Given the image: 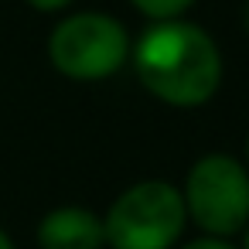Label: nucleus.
Wrapping results in <instances>:
<instances>
[{"label":"nucleus","instance_id":"obj_1","mask_svg":"<svg viewBox=\"0 0 249 249\" xmlns=\"http://www.w3.org/2000/svg\"><path fill=\"white\" fill-rule=\"evenodd\" d=\"M137 79L167 106L191 109L208 103L222 82L215 41L188 21H157L133 48Z\"/></svg>","mask_w":249,"mask_h":249},{"label":"nucleus","instance_id":"obj_2","mask_svg":"<svg viewBox=\"0 0 249 249\" xmlns=\"http://www.w3.org/2000/svg\"><path fill=\"white\" fill-rule=\"evenodd\" d=\"M184 225V198L167 181L130 184L103 215L109 249H174Z\"/></svg>","mask_w":249,"mask_h":249},{"label":"nucleus","instance_id":"obj_3","mask_svg":"<svg viewBox=\"0 0 249 249\" xmlns=\"http://www.w3.org/2000/svg\"><path fill=\"white\" fill-rule=\"evenodd\" d=\"M181 198L205 235L232 239L249 225V167L229 154H205L191 164Z\"/></svg>","mask_w":249,"mask_h":249},{"label":"nucleus","instance_id":"obj_4","mask_svg":"<svg viewBox=\"0 0 249 249\" xmlns=\"http://www.w3.org/2000/svg\"><path fill=\"white\" fill-rule=\"evenodd\" d=\"M130 55L126 28L109 14H72L65 18L48 38L52 65L75 82H99L109 79Z\"/></svg>","mask_w":249,"mask_h":249},{"label":"nucleus","instance_id":"obj_5","mask_svg":"<svg viewBox=\"0 0 249 249\" xmlns=\"http://www.w3.org/2000/svg\"><path fill=\"white\" fill-rule=\"evenodd\" d=\"M38 246L41 249H103L106 246L103 215L82 205L52 208L38 225Z\"/></svg>","mask_w":249,"mask_h":249},{"label":"nucleus","instance_id":"obj_6","mask_svg":"<svg viewBox=\"0 0 249 249\" xmlns=\"http://www.w3.org/2000/svg\"><path fill=\"white\" fill-rule=\"evenodd\" d=\"M130 4L143 14V18H154V21H178L195 0H130Z\"/></svg>","mask_w":249,"mask_h":249},{"label":"nucleus","instance_id":"obj_7","mask_svg":"<svg viewBox=\"0 0 249 249\" xmlns=\"http://www.w3.org/2000/svg\"><path fill=\"white\" fill-rule=\"evenodd\" d=\"M181 249H235L229 239H218V235H201V239H191L184 242Z\"/></svg>","mask_w":249,"mask_h":249},{"label":"nucleus","instance_id":"obj_8","mask_svg":"<svg viewBox=\"0 0 249 249\" xmlns=\"http://www.w3.org/2000/svg\"><path fill=\"white\" fill-rule=\"evenodd\" d=\"M28 4H31L35 11H48V14H52V11H62V7H69L72 0H28Z\"/></svg>","mask_w":249,"mask_h":249},{"label":"nucleus","instance_id":"obj_9","mask_svg":"<svg viewBox=\"0 0 249 249\" xmlns=\"http://www.w3.org/2000/svg\"><path fill=\"white\" fill-rule=\"evenodd\" d=\"M0 249H14V242H11V235L0 229Z\"/></svg>","mask_w":249,"mask_h":249},{"label":"nucleus","instance_id":"obj_10","mask_svg":"<svg viewBox=\"0 0 249 249\" xmlns=\"http://www.w3.org/2000/svg\"><path fill=\"white\" fill-rule=\"evenodd\" d=\"M242 249H249V225H246V235H242Z\"/></svg>","mask_w":249,"mask_h":249},{"label":"nucleus","instance_id":"obj_11","mask_svg":"<svg viewBox=\"0 0 249 249\" xmlns=\"http://www.w3.org/2000/svg\"><path fill=\"white\" fill-rule=\"evenodd\" d=\"M246 164H249V137H246Z\"/></svg>","mask_w":249,"mask_h":249},{"label":"nucleus","instance_id":"obj_12","mask_svg":"<svg viewBox=\"0 0 249 249\" xmlns=\"http://www.w3.org/2000/svg\"><path fill=\"white\" fill-rule=\"evenodd\" d=\"M246 31H249V7H246Z\"/></svg>","mask_w":249,"mask_h":249}]
</instances>
